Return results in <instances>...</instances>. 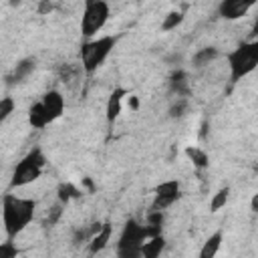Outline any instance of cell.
I'll list each match as a JSON object with an SVG mask.
<instances>
[{
	"label": "cell",
	"mask_w": 258,
	"mask_h": 258,
	"mask_svg": "<svg viewBox=\"0 0 258 258\" xmlns=\"http://www.w3.org/2000/svg\"><path fill=\"white\" fill-rule=\"evenodd\" d=\"M2 226L6 232V238H16L22 234L36 214V200L16 196V194H4L2 196Z\"/></svg>",
	"instance_id": "1"
},
{
	"label": "cell",
	"mask_w": 258,
	"mask_h": 258,
	"mask_svg": "<svg viewBox=\"0 0 258 258\" xmlns=\"http://www.w3.org/2000/svg\"><path fill=\"white\" fill-rule=\"evenodd\" d=\"M119 36L115 34H99L95 38L83 40L79 46V58H81V67L85 71V75H95L103 62L111 56L113 48L117 46Z\"/></svg>",
	"instance_id": "2"
},
{
	"label": "cell",
	"mask_w": 258,
	"mask_h": 258,
	"mask_svg": "<svg viewBox=\"0 0 258 258\" xmlns=\"http://www.w3.org/2000/svg\"><path fill=\"white\" fill-rule=\"evenodd\" d=\"M230 83L236 85L258 67V40H242L236 48L226 52Z\"/></svg>",
	"instance_id": "3"
},
{
	"label": "cell",
	"mask_w": 258,
	"mask_h": 258,
	"mask_svg": "<svg viewBox=\"0 0 258 258\" xmlns=\"http://www.w3.org/2000/svg\"><path fill=\"white\" fill-rule=\"evenodd\" d=\"M46 167V157L44 151L40 147H32L30 151H26L22 155V159L14 165L12 175H10V187L18 189V187H26L30 183H34Z\"/></svg>",
	"instance_id": "4"
},
{
	"label": "cell",
	"mask_w": 258,
	"mask_h": 258,
	"mask_svg": "<svg viewBox=\"0 0 258 258\" xmlns=\"http://www.w3.org/2000/svg\"><path fill=\"white\" fill-rule=\"evenodd\" d=\"M147 238L149 232L145 224L137 222L135 218H129L117 236V244H115L117 258H141V248Z\"/></svg>",
	"instance_id": "5"
},
{
	"label": "cell",
	"mask_w": 258,
	"mask_h": 258,
	"mask_svg": "<svg viewBox=\"0 0 258 258\" xmlns=\"http://www.w3.org/2000/svg\"><path fill=\"white\" fill-rule=\"evenodd\" d=\"M111 16V6L105 0H85L83 12H81V36L83 40L99 36V32L105 28Z\"/></svg>",
	"instance_id": "6"
},
{
	"label": "cell",
	"mask_w": 258,
	"mask_h": 258,
	"mask_svg": "<svg viewBox=\"0 0 258 258\" xmlns=\"http://www.w3.org/2000/svg\"><path fill=\"white\" fill-rule=\"evenodd\" d=\"M181 198V183L177 179H165L153 189V210H167Z\"/></svg>",
	"instance_id": "7"
},
{
	"label": "cell",
	"mask_w": 258,
	"mask_h": 258,
	"mask_svg": "<svg viewBox=\"0 0 258 258\" xmlns=\"http://www.w3.org/2000/svg\"><path fill=\"white\" fill-rule=\"evenodd\" d=\"M254 8V0H222L218 4V16L224 20H238Z\"/></svg>",
	"instance_id": "8"
},
{
	"label": "cell",
	"mask_w": 258,
	"mask_h": 258,
	"mask_svg": "<svg viewBox=\"0 0 258 258\" xmlns=\"http://www.w3.org/2000/svg\"><path fill=\"white\" fill-rule=\"evenodd\" d=\"M129 97V91L125 89V87H115L111 93H109V97H107V101H105V119H107V125L111 127L117 119H119V115H121V111H123V101Z\"/></svg>",
	"instance_id": "9"
},
{
	"label": "cell",
	"mask_w": 258,
	"mask_h": 258,
	"mask_svg": "<svg viewBox=\"0 0 258 258\" xmlns=\"http://www.w3.org/2000/svg\"><path fill=\"white\" fill-rule=\"evenodd\" d=\"M38 101H40V105L44 107V111H46L50 123H54L56 119L62 117L64 107H67V101H64V97H62L60 91H56V89H48Z\"/></svg>",
	"instance_id": "10"
},
{
	"label": "cell",
	"mask_w": 258,
	"mask_h": 258,
	"mask_svg": "<svg viewBox=\"0 0 258 258\" xmlns=\"http://www.w3.org/2000/svg\"><path fill=\"white\" fill-rule=\"evenodd\" d=\"M222 244H224V228H218L204 240V244L200 246L198 258H216L218 252L222 250Z\"/></svg>",
	"instance_id": "11"
},
{
	"label": "cell",
	"mask_w": 258,
	"mask_h": 258,
	"mask_svg": "<svg viewBox=\"0 0 258 258\" xmlns=\"http://www.w3.org/2000/svg\"><path fill=\"white\" fill-rule=\"evenodd\" d=\"M111 234H113V226H111L109 222L101 224V228H99V230L91 236V240L87 242V244H89V252H91V254H99V252H103V250L107 248L109 240H111Z\"/></svg>",
	"instance_id": "12"
},
{
	"label": "cell",
	"mask_w": 258,
	"mask_h": 258,
	"mask_svg": "<svg viewBox=\"0 0 258 258\" xmlns=\"http://www.w3.org/2000/svg\"><path fill=\"white\" fill-rule=\"evenodd\" d=\"M34 67H36V60L32 58V56H26V58H22V60H18L16 62V67L6 75V81H8V85H16V83H22L32 71H34Z\"/></svg>",
	"instance_id": "13"
},
{
	"label": "cell",
	"mask_w": 258,
	"mask_h": 258,
	"mask_svg": "<svg viewBox=\"0 0 258 258\" xmlns=\"http://www.w3.org/2000/svg\"><path fill=\"white\" fill-rule=\"evenodd\" d=\"M26 119H28V125H30L32 129H44V127L50 125V119H48L44 107L40 105V101H34V103L28 107Z\"/></svg>",
	"instance_id": "14"
},
{
	"label": "cell",
	"mask_w": 258,
	"mask_h": 258,
	"mask_svg": "<svg viewBox=\"0 0 258 258\" xmlns=\"http://www.w3.org/2000/svg\"><path fill=\"white\" fill-rule=\"evenodd\" d=\"M165 250V236L163 234H157V236H151L143 242V248H141V258H161V252Z\"/></svg>",
	"instance_id": "15"
},
{
	"label": "cell",
	"mask_w": 258,
	"mask_h": 258,
	"mask_svg": "<svg viewBox=\"0 0 258 258\" xmlns=\"http://www.w3.org/2000/svg\"><path fill=\"white\" fill-rule=\"evenodd\" d=\"M218 56H220V50H218L216 46H204V48H200V50L194 52L191 64H194V69H206V67H210Z\"/></svg>",
	"instance_id": "16"
},
{
	"label": "cell",
	"mask_w": 258,
	"mask_h": 258,
	"mask_svg": "<svg viewBox=\"0 0 258 258\" xmlns=\"http://www.w3.org/2000/svg\"><path fill=\"white\" fill-rule=\"evenodd\" d=\"M169 93L175 97H187L189 95V81L183 71H175L169 77Z\"/></svg>",
	"instance_id": "17"
},
{
	"label": "cell",
	"mask_w": 258,
	"mask_h": 258,
	"mask_svg": "<svg viewBox=\"0 0 258 258\" xmlns=\"http://www.w3.org/2000/svg\"><path fill=\"white\" fill-rule=\"evenodd\" d=\"M183 153H185V157L194 163V167H198V169H206V167L210 165V155H208V151L202 149V147H198V145H187Z\"/></svg>",
	"instance_id": "18"
},
{
	"label": "cell",
	"mask_w": 258,
	"mask_h": 258,
	"mask_svg": "<svg viewBox=\"0 0 258 258\" xmlns=\"http://www.w3.org/2000/svg\"><path fill=\"white\" fill-rule=\"evenodd\" d=\"M183 20H185V12H183V10H169V12L163 16L159 28H161V32H171V30H175L177 26H181Z\"/></svg>",
	"instance_id": "19"
},
{
	"label": "cell",
	"mask_w": 258,
	"mask_h": 258,
	"mask_svg": "<svg viewBox=\"0 0 258 258\" xmlns=\"http://www.w3.org/2000/svg\"><path fill=\"white\" fill-rule=\"evenodd\" d=\"M187 109H189L187 97H175V99L171 101L169 109H167V117H169V119H181V117L187 113Z\"/></svg>",
	"instance_id": "20"
},
{
	"label": "cell",
	"mask_w": 258,
	"mask_h": 258,
	"mask_svg": "<svg viewBox=\"0 0 258 258\" xmlns=\"http://www.w3.org/2000/svg\"><path fill=\"white\" fill-rule=\"evenodd\" d=\"M228 200H230V187L228 185H222L214 196H212V200H210V212H220L222 208H226V204H228Z\"/></svg>",
	"instance_id": "21"
},
{
	"label": "cell",
	"mask_w": 258,
	"mask_h": 258,
	"mask_svg": "<svg viewBox=\"0 0 258 258\" xmlns=\"http://www.w3.org/2000/svg\"><path fill=\"white\" fill-rule=\"evenodd\" d=\"M14 111H16V101H14V97H10V95L0 97V125L6 123V121L12 117Z\"/></svg>",
	"instance_id": "22"
},
{
	"label": "cell",
	"mask_w": 258,
	"mask_h": 258,
	"mask_svg": "<svg viewBox=\"0 0 258 258\" xmlns=\"http://www.w3.org/2000/svg\"><path fill=\"white\" fill-rule=\"evenodd\" d=\"M20 256V248L14 242V238H6L0 242V258H18Z\"/></svg>",
	"instance_id": "23"
},
{
	"label": "cell",
	"mask_w": 258,
	"mask_h": 258,
	"mask_svg": "<svg viewBox=\"0 0 258 258\" xmlns=\"http://www.w3.org/2000/svg\"><path fill=\"white\" fill-rule=\"evenodd\" d=\"M81 194V189L77 187V185H73V183H60L58 185V200H60V204L64 202H69L71 198H77Z\"/></svg>",
	"instance_id": "24"
},
{
	"label": "cell",
	"mask_w": 258,
	"mask_h": 258,
	"mask_svg": "<svg viewBox=\"0 0 258 258\" xmlns=\"http://www.w3.org/2000/svg\"><path fill=\"white\" fill-rule=\"evenodd\" d=\"M62 206L60 204H56L54 208H52V212H50V216H46V224L48 226H52V224H56V220L60 218V214H62V210H60Z\"/></svg>",
	"instance_id": "25"
},
{
	"label": "cell",
	"mask_w": 258,
	"mask_h": 258,
	"mask_svg": "<svg viewBox=\"0 0 258 258\" xmlns=\"http://www.w3.org/2000/svg\"><path fill=\"white\" fill-rule=\"evenodd\" d=\"M52 8H54V6H52L50 2H42V4H38V12H40V14H46V12H50Z\"/></svg>",
	"instance_id": "26"
}]
</instances>
